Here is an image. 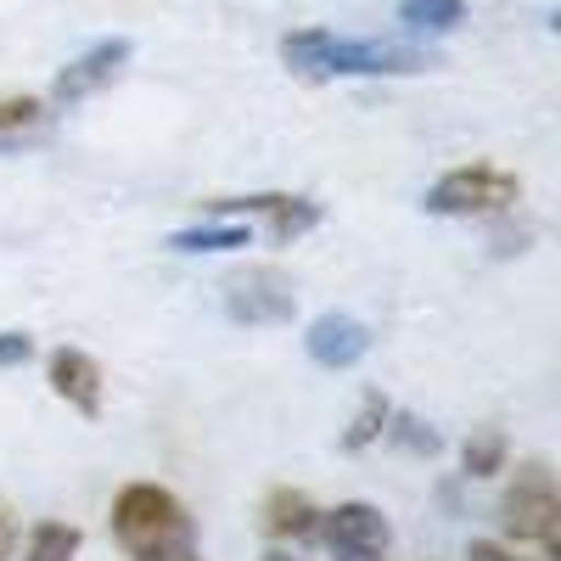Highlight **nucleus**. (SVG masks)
<instances>
[{
  "label": "nucleus",
  "instance_id": "obj_10",
  "mask_svg": "<svg viewBox=\"0 0 561 561\" xmlns=\"http://www.w3.org/2000/svg\"><path fill=\"white\" fill-rule=\"evenodd\" d=\"M45 382H51V393L68 399L79 415H90V421L102 415V365L84 348H57L45 359Z\"/></svg>",
  "mask_w": 561,
  "mask_h": 561
},
{
  "label": "nucleus",
  "instance_id": "obj_4",
  "mask_svg": "<svg viewBox=\"0 0 561 561\" xmlns=\"http://www.w3.org/2000/svg\"><path fill=\"white\" fill-rule=\"evenodd\" d=\"M517 197H523V180L511 174V169H500V163H460V169H449V174L433 180L427 214H444V219L505 214Z\"/></svg>",
  "mask_w": 561,
  "mask_h": 561
},
{
  "label": "nucleus",
  "instance_id": "obj_2",
  "mask_svg": "<svg viewBox=\"0 0 561 561\" xmlns=\"http://www.w3.org/2000/svg\"><path fill=\"white\" fill-rule=\"evenodd\" d=\"M113 539L129 561H174L197 550L192 511L158 483H124L113 494Z\"/></svg>",
  "mask_w": 561,
  "mask_h": 561
},
{
  "label": "nucleus",
  "instance_id": "obj_3",
  "mask_svg": "<svg viewBox=\"0 0 561 561\" xmlns=\"http://www.w3.org/2000/svg\"><path fill=\"white\" fill-rule=\"evenodd\" d=\"M500 523L511 539L539 545L545 561L561 556V494H556V472L545 460H523L511 478L505 500H500Z\"/></svg>",
  "mask_w": 561,
  "mask_h": 561
},
{
  "label": "nucleus",
  "instance_id": "obj_17",
  "mask_svg": "<svg viewBox=\"0 0 561 561\" xmlns=\"http://www.w3.org/2000/svg\"><path fill=\"white\" fill-rule=\"evenodd\" d=\"M382 421H388V404H382V399H370V404L359 410V421H354V433H348L343 444H348V449H365L370 438L382 433Z\"/></svg>",
  "mask_w": 561,
  "mask_h": 561
},
{
  "label": "nucleus",
  "instance_id": "obj_1",
  "mask_svg": "<svg viewBox=\"0 0 561 561\" xmlns=\"http://www.w3.org/2000/svg\"><path fill=\"white\" fill-rule=\"evenodd\" d=\"M280 62L304 79H410L427 73L433 57L399 39H348L332 28H298L280 39Z\"/></svg>",
  "mask_w": 561,
  "mask_h": 561
},
{
  "label": "nucleus",
  "instance_id": "obj_7",
  "mask_svg": "<svg viewBox=\"0 0 561 561\" xmlns=\"http://www.w3.org/2000/svg\"><path fill=\"white\" fill-rule=\"evenodd\" d=\"M208 214H259L270 225V237L275 242H298L304 230L320 225V203L309 197H287V192H253V197H214L203 203Z\"/></svg>",
  "mask_w": 561,
  "mask_h": 561
},
{
  "label": "nucleus",
  "instance_id": "obj_15",
  "mask_svg": "<svg viewBox=\"0 0 561 561\" xmlns=\"http://www.w3.org/2000/svg\"><path fill=\"white\" fill-rule=\"evenodd\" d=\"M460 460H466V472H472V478H494L500 466H505V438H500L494 427H483V433L466 438Z\"/></svg>",
  "mask_w": 561,
  "mask_h": 561
},
{
  "label": "nucleus",
  "instance_id": "obj_18",
  "mask_svg": "<svg viewBox=\"0 0 561 561\" xmlns=\"http://www.w3.org/2000/svg\"><path fill=\"white\" fill-rule=\"evenodd\" d=\"M34 354V337L28 332H0V370H12Z\"/></svg>",
  "mask_w": 561,
  "mask_h": 561
},
{
  "label": "nucleus",
  "instance_id": "obj_5",
  "mask_svg": "<svg viewBox=\"0 0 561 561\" xmlns=\"http://www.w3.org/2000/svg\"><path fill=\"white\" fill-rule=\"evenodd\" d=\"M314 539H325V550H332L337 561H382L388 545H393V528H388V517L377 505L348 500L337 511H320Z\"/></svg>",
  "mask_w": 561,
  "mask_h": 561
},
{
  "label": "nucleus",
  "instance_id": "obj_9",
  "mask_svg": "<svg viewBox=\"0 0 561 561\" xmlns=\"http://www.w3.org/2000/svg\"><path fill=\"white\" fill-rule=\"evenodd\" d=\"M304 348L325 370H348V365H359L370 354V325L354 320V314H320V320H309Z\"/></svg>",
  "mask_w": 561,
  "mask_h": 561
},
{
  "label": "nucleus",
  "instance_id": "obj_19",
  "mask_svg": "<svg viewBox=\"0 0 561 561\" xmlns=\"http://www.w3.org/2000/svg\"><path fill=\"white\" fill-rule=\"evenodd\" d=\"M466 561H523V556L505 550V545H494V539H478L472 550H466Z\"/></svg>",
  "mask_w": 561,
  "mask_h": 561
},
{
  "label": "nucleus",
  "instance_id": "obj_21",
  "mask_svg": "<svg viewBox=\"0 0 561 561\" xmlns=\"http://www.w3.org/2000/svg\"><path fill=\"white\" fill-rule=\"evenodd\" d=\"M174 561H203V556H197V550H185V556H174Z\"/></svg>",
  "mask_w": 561,
  "mask_h": 561
},
{
  "label": "nucleus",
  "instance_id": "obj_20",
  "mask_svg": "<svg viewBox=\"0 0 561 561\" xmlns=\"http://www.w3.org/2000/svg\"><path fill=\"white\" fill-rule=\"evenodd\" d=\"M12 539H18V528H12V511H7V505H0V561H7V556H12Z\"/></svg>",
  "mask_w": 561,
  "mask_h": 561
},
{
  "label": "nucleus",
  "instance_id": "obj_11",
  "mask_svg": "<svg viewBox=\"0 0 561 561\" xmlns=\"http://www.w3.org/2000/svg\"><path fill=\"white\" fill-rule=\"evenodd\" d=\"M259 517H264V534H270V539H314L320 505H314L304 489H270Z\"/></svg>",
  "mask_w": 561,
  "mask_h": 561
},
{
  "label": "nucleus",
  "instance_id": "obj_12",
  "mask_svg": "<svg viewBox=\"0 0 561 561\" xmlns=\"http://www.w3.org/2000/svg\"><path fill=\"white\" fill-rule=\"evenodd\" d=\"M253 230L248 225H192V230H174L169 248L174 253H230V248H248Z\"/></svg>",
  "mask_w": 561,
  "mask_h": 561
},
{
  "label": "nucleus",
  "instance_id": "obj_6",
  "mask_svg": "<svg viewBox=\"0 0 561 561\" xmlns=\"http://www.w3.org/2000/svg\"><path fill=\"white\" fill-rule=\"evenodd\" d=\"M298 309V293H293V280L280 275V270H248L237 275L225 287V314L237 320V325H280V320H293Z\"/></svg>",
  "mask_w": 561,
  "mask_h": 561
},
{
  "label": "nucleus",
  "instance_id": "obj_8",
  "mask_svg": "<svg viewBox=\"0 0 561 561\" xmlns=\"http://www.w3.org/2000/svg\"><path fill=\"white\" fill-rule=\"evenodd\" d=\"M124 62H129V39H96L90 51H79V57L57 73L51 102L73 107V102H84V96H96V90H107V84L124 73Z\"/></svg>",
  "mask_w": 561,
  "mask_h": 561
},
{
  "label": "nucleus",
  "instance_id": "obj_22",
  "mask_svg": "<svg viewBox=\"0 0 561 561\" xmlns=\"http://www.w3.org/2000/svg\"><path fill=\"white\" fill-rule=\"evenodd\" d=\"M264 561H293V556H264Z\"/></svg>",
  "mask_w": 561,
  "mask_h": 561
},
{
  "label": "nucleus",
  "instance_id": "obj_14",
  "mask_svg": "<svg viewBox=\"0 0 561 561\" xmlns=\"http://www.w3.org/2000/svg\"><path fill=\"white\" fill-rule=\"evenodd\" d=\"M79 556V528L73 523H34L23 561H73Z\"/></svg>",
  "mask_w": 561,
  "mask_h": 561
},
{
  "label": "nucleus",
  "instance_id": "obj_13",
  "mask_svg": "<svg viewBox=\"0 0 561 561\" xmlns=\"http://www.w3.org/2000/svg\"><path fill=\"white\" fill-rule=\"evenodd\" d=\"M460 18H466V0H404L399 7V23L410 34H449L460 28Z\"/></svg>",
  "mask_w": 561,
  "mask_h": 561
},
{
  "label": "nucleus",
  "instance_id": "obj_16",
  "mask_svg": "<svg viewBox=\"0 0 561 561\" xmlns=\"http://www.w3.org/2000/svg\"><path fill=\"white\" fill-rule=\"evenodd\" d=\"M39 118H45V102L39 96H0V140L34 129Z\"/></svg>",
  "mask_w": 561,
  "mask_h": 561
}]
</instances>
